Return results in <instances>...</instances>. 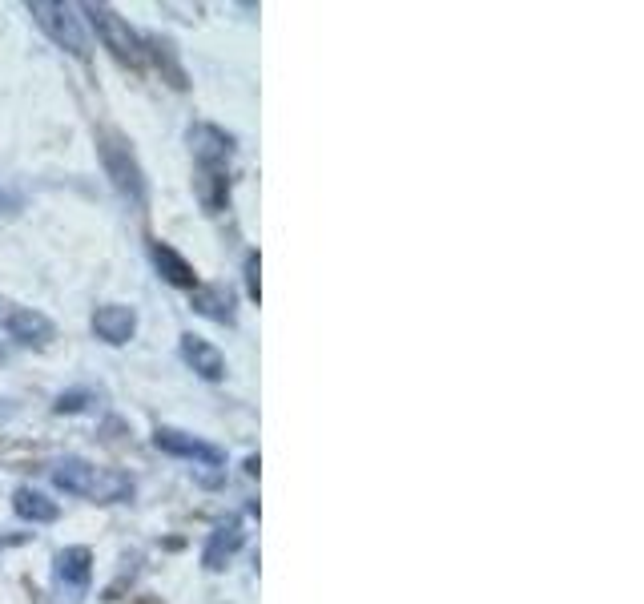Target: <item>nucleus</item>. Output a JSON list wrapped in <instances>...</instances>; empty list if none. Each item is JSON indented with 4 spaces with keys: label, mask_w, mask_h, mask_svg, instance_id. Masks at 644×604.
Segmentation results:
<instances>
[{
    "label": "nucleus",
    "mask_w": 644,
    "mask_h": 604,
    "mask_svg": "<svg viewBox=\"0 0 644 604\" xmlns=\"http://www.w3.org/2000/svg\"><path fill=\"white\" fill-rule=\"evenodd\" d=\"M153 443L161 451H170V456H178V460H194V464H206V468H218L226 460L222 447H214V443H206V439H198L190 431H178V427H157Z\"/></svg>",
    "instance_id": "obj_7"
},
{
    "label": "nucleus",
    "mask_w": 644,
    "mask_h": 604,
    "mask_svg": "<svg viewBox=\"0 0 644 604\" xmlns=\"http://www.w3.org/2000/svg\"><path fill=\"white\" fill-rule=\"evenodd\" d=\"M190 149H194V158H198L202 170L218 174L226 166V158L234 154V137L222 133L218 125H194L190 129Z\"/></svg>",
    "instance_id": "obj_8"
},
{
    "label": "nucleus",
    "mask_w": 644,
    "mask_h": 604,
    "mask_svg": "<svg viewBox=\"0 0 644 604\" xmlns=\"http://www.w3.org/2000/svg\"><path fill=\"white\" fill-rule=\"evenodd\" d=\"M137 331V311L133 307H121V302H109V307H97L93 315V335L109 347H121L129 343Z\"/></svg>",
    "instance_id": "obj_9"
},
{
    "label": "nucleus",
    "mask_w": 644,
    "mask_h": 604,
    "mask_svg": "<svg viewBox=\"0 0 644 604\" xmlns=\"http://www.w3.org/2000/svg\"><path fill=\"white\" fill-rule=\"evenodd\" d=\"M29 17L41 25V33L61 45L65 53L73 57H85L89 53V41H85V29H81V17L73 5H53V0H37V5H29Z\"/></svg>",
    "instance_id": "obj_3"
},
{
    "label": "nucleus",
    "mask_w": 644,
    "mask_h": 604,
    "mask_svg": "<svg viewBox=\"0 0 644 604\" xmlns=\"http://www.w3.org/2000/svg\"><path fill=\"white\" fill-rule=\"evenodd\" d=\"M89 576H93L89 548H65V552H57V568H53L57 604H81V596L89 592Z\"/></svg>",
    "instance_id": "obj_6"
},
{
    "label": "nucleus",
    "mask_w": 644,
    "mask_h": 604,
    "mask_svg": "<svg viewBox=\"0 0 644 604\" xmlns=\"http://www.w3.org/2000/svg\"><path fill=\"white\" fill-rule=\"evenodd\" d=\"M250 294L258 298V258L250 254Z\"/></svg>",
    "instance_id": "obj_17"
},
{
    "label": "nucleus",
    "mask_w": 644,
    "mask_h": 604,
    "mask_svg": "<svg viewBox=\"0 0 644 604\" xmlns=\"http://www.w3.org/2000/svg\"><path fill=\"white\" fill-rule=\"evenodd\" d=\"M89 21H93V29H97V37H101V45L117 57V61H129V65H141V37L129 29V21H121L109 5H85L81 9Z\"/></svg>",
    "instance_id": "obj_5"
},
{
    "label": "nucleus",
    "mask_w": 644,
    "mask_h": 604,
    "mask_svg": "<svg viewBox=\"0 0 644 604\" xmlns=\"http://www.w3.org/2000/svg\"><path fill=\"white\" fill-rule=\"evenodd\" d=\"M194 311L214 323H234V294L226 286H194Z\"/></svg>",
    "instance_id": "obj_12"
},
{
    "label": "nucleus",
    "mask_w": 644,
    "mask_h": 604,
    "mask_svg": "<svg viewBox=\"0 0 644 604\" xmlns=\"http://www.w3.org/2000/svg\"><path fill=\"white\" fill-rule=\"evenodd\" d=\"M97 141H101V162H105V174L113 178V190L129 206H145V174L133 158V149L117 133H101Z\"/></svg>",
    "instance_id": "obj_2"
},
{
    "label": "nucleus",
    "mask_w": 644,
    "mask_h": 604,
    "mask_svg": "<svg viewBox=\"0 0 644 604\" xmlns=\"http://www.w3.org/2000/svg\"><path fill=\"white\" fill-rule=\"evenodd\" d=\"M238 544H242V532H238V524H230V528H218V532L210 536V544H206V556H202V560H206V568H214V572H218V568H222V564H226V560H230V556L238 552Z\"/></svg>",
    "instance_id": "obj_14"
},
{
    "label": "nucleus",
    "mask_w": 644,
    "mask_h": 604,
    "mask_svg": "<svg viewBox=\"0 0 644 604\" xmlns=\"http://www.w3.org/2000/svg\"><path fill=\"white\" fill-rule=\"evenodd\" d=\"M149 258H153V266L161 270V278H166L170 286H182V290H194V286H198L194 266H190L174 246H166V242H149Z\"/></svg>",
    "instance_id": "obj_11"
},
{
    "label": "nucleus",
    "mask_w": 644,
    "mask_h": 604,
    "mask_svg": "<svg viewBox=\"0 0 644 604\" xmlns=\"http://www.w3.org/2000/svg\"><path fill=\"white\" fill-rule=\"evenodd\" d=\"M25 206V198L17 194V190H9V186H0V218H13L17 210Z\"/></svg>",
    "instance_id": "obj_15"
},
{
    "label": "nucleus",
    "mask_w": 644,
    "mask_h": 604,
    "mask_svg": "<svg viewBox=\"0 0 644 604\" xmlns=\"http://www.w3.org/2000/svg\"><path fill=\"white\" fill-rule=\"evenodd\" d=\"M13 508H17L21 520H33V524H53V520L61 516V508H57L49 496H41L37 488H17Z\"/></svg>",
    "instance_id": "obj_13"
},
{
    "label": "nucleus",
    "mask_w": 644,
    "mask_h": 604,
    "mask_svg": "<svg viewBox=\"0 0 644 604\" xmlns=\"http://www.w3.org/2000/svg\"><path fill=\"white\" fill-rule=\"evenodd\" d=\"M182 359L194 367V375H202V379H210V383L226 379V355H222L214 343L198 339V335H182Z\"/></svg>",
    "instance_id": "obj_10"
},
{
    "label": "nucleus",
    "mask_w": 644,
    "mask_h": 604,
    "mask_svg": "<svg viewBox=\"0 0 644 604\" xmlns=\"http://www.w3.org/2000/svg\"><path fill=\"white\" fill-rule=\"evenodd\" d=\"M53 484L69 496H85V500H97V504H117V500H129L133 496V480L125 472H113V468H97L89 460H61L53 468Z\"/></svg>",
    "instance_id": "obj_1"
},
{
    "label": "nucleus",
    "mask_w": 644,
    "mask_h": 604,
    "mask_svg": "<svg viewBox=\"0 0 644 604\" xmlns=\"http://www.w3.org/2000/svg\"><path fill=\"white\" fill-rule=\"evenodd\" d=\"M0 331L17 339L21 347H49L57 339V327L49 315L21 307V302H9V298H0Z\"/></svg>",
    "instance_id": "obj_4"
},
{
    "label": "nucleus",
    "mask_w": 644,
    "mask_h": 604,
    "mask_svg": "<svg viewBox=\"0 0 644 604\" xmlns=\"http://www.w3.org/2000/svg\"><path fill=\"white\" fill-rule=\"evenodd\" d=\"M85 399H89L85 391H73V395H61V399H57V411H81V407H85Z\"/></svg>",
    "instance_id": "obj_16"
}]
</instances>
